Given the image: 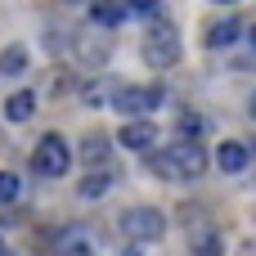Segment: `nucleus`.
Returning <instances> with one entry per match:
<instances>
[{"label": "nucleus", "mask_w": 256, "mask_h": 256, "mask_svg": "<svg viewBox=\"0 0 256 256\" xmlns=\"http://www.w3.org/2000/svg\"><path fill=\"white\" fill-rule=\"evenodd\" d=\"M27 72V45H4L0 50V76H22Z\"/></svg>", "instance_id": "nucleus-15"}, {"label": "nucleus", "mask_w": 256, "mask_h": 256, "mask_svg": "<svg viewBox=\"0 0 256 256\" xmlns=\"http://www.w3.org/2000/svg\"><path fill=\"white\" fill-rule=\"evenodd\" d=\"M238 36H243V22L230 14V18L207 27V50H230V45H238Z\"/></svg>", "instance_id": "nucleus-11"}, {"label": "nucleus", "mask_w": 256, "mask_h": 256, "mask_svg": "<svg viewBox=\"0 0 256 256\" xmlns=\"http://www.w3.org/2000/svg\"><path fill=\"white\" fill-rule=\"evenodd\" d=\"M112 184H117V176H112L108 166H90V171H86V180L76 184V194H81L86 202H99V198H108V189H112Z\"/></svg>", "instance_id": "nucleus-10"}, {"label": "nucleus", "mask_w": 256, "mask_h": 256, "mask_svg": "<svg viewBox=\"0 0 256 256\" xmlns=\"http://www.w3.org/2000/svg\"><path fill=\"white\" fill-rule=\"evenodd\" d=\"M248 112H252V122H256V94H252V99H248Z\"/></svg>", "instance_id": "nucleus-23"}, {"label": "nucleus", "mask_w": 256, "mask_h": 256, "mask_svg": "<svg viewBox=\"0 0 256 256\" xmlns=\"http://www.w3.org/2000/svg\"><path fill=\"white\" fill-rule=\"evenodd\" d=\"M68 86H72L68 72H50V94H68Z\"/></svg>", "instance_id": "nucleus-19"}, {"label": "nucleus", "mask_w": 256, "mask_h": 256, "mask_svg": "<svg viewBox=\"0 0 256 256\" xmlns=\"http://www.w3.org/2000/svg\"><path fill=\"white\" fill-rule=\"evenodd\" d=\"M140 54H144V63H148V68H158V72L176 68V63H180V54H184L180 27H176L171 18H162V14H158V18H148V32H144Z\"/></svg>", "instance_id": "nucleus-2"}, {"label": "nucleus", "mask_w": 256, "mask_h": 256, "mask_svg": "<svg viewBox=\"0 0 256 256\" xmlns=\"http://www.w3.org/2000/svg\"><path fill=\"white\" fill-rule=\"evenodd\" d=\"M68 50L76 54V63H86V68H104L108 58H112V40H108V27H81L72 40H68Z\"/></svg>", "instance_id": "nucleus-5"}, {"label": "nucleus", "mask_w": 256, "mask_h": 256, "mask_svg": "<svg viewBox=\"0 0 256 256\" xmlns=\"http://www.w3.org/2000/svg\"><path fill=\"white\" fill-rule=\"evenodd\" d=\"M108 158H112V140H108L104 130H90V135L81 140V162H86V166H108Z\"/></svg>", "instance_id": "nucleus-12"}, {"label": "nucleus", "mask_w": 256, "mask_h": 256, "mask_svg": "<svg viewBox=\"0 0 256 256\" xmlns=\"http://www.w3.org/2000/svg\"><path fill=\"white\" fill-rule=\"evenodd\" d=\"M22 198V180L14 171H0V207H14Z\"/></svg>", "instance_id": "nucleus-16"}, {"label": "nucleus", "mask_w": 256, "mask_h": 256, "mask_svg": "<svg viewBox=\"0 0 256 256\" xmlns=\"http://www.w3.org/2000/svg\"><path fill=\"white\" fill-rule=\"evenodd\" d=\"M248 162H252V148H248L243 140H225V144L216 148V166H220L225 176H243Z\"/></svg>", "instance_id": "nucleus-9"}, {"label": "nucleus", "mask_w": 256, "mask_h": 256, "mask_svg": "<svg viewBox=\"0 0 256 256\" xmlns=\"http://www.w3.org/2000/svg\"><path fill=\"white\" fill-rule=\"evenodd\" d=\"M248 45H252V50H256V27H248Z\"/></svg>", "instance_id": "nucleus-22"}, {"label": "nucleus", "mask_w": 256, "mask_h": 256, "mask_svg": "<svg viewBox=\"0 0 256 256\" xmlns=\"http://www.w3.org/2000/svg\"><path fill=\"white\" fill-rule=\"evenodd\" d=\"M0 256H9V248H4V243H0Z\"/></svg>", "instance_id": "nucleus-25"}, {"label": "nucleus", "mask_w": 256, "mask_h": 256, "mask_svg": "<svg viewBox=\"0 0 256 256\" xmlns=\"http://www.w3.org/2000/svg\"><path fill=\"white\" fill-rule=\"evenodd\" d=\"M180 130H184V135H202V130H207V122H202V117H194V112H184Z\"/></svg>", "instance_id": "nucleus-20"}, {"label": "nucleus", "mask_w": 256, "mask_h": 256, "mask_svg": "<svg viewBox=\"0 0 256 256\" xmlns=\"http://www.w3.org/2000/svg\"><path fill=\"white\" fill-rule=\"evenodd\" d=\"M166 99V90L162 86H122V90H112V108L122 112V117H148L158 104Z\"/></svg>", "instance_id": "nucleus-6"}, {"label": "nucleus", "mask_w": 256, "mask_h": 256, "mask_svg": "<svg viewBox=\"0 0 256 256\" xmlns=\"http://www.w3.org/2000/svg\"><path fill=\"white\" fill-rule=\"evenodd\" d=\"M234 256H256V238H243V243L234 248Z\"/></svg>", "instance_id": "nucleus-21"}, {"label": "nucleus", "mask_w": 256, "mask_h": 256, "mask_svg": "<svg viewBox=\"0 0 256 256\" xmlns=\"http://www.w3.org/2000/svg\"><path fill=\"white\" fill-rule=\"evenodd\" d=\"M90 22L112 32L117 22H126V4H117V0H94V4H90Z\"/></svg>", "instance_id": "nucleus-13"}, {"label": "nucleus", "mask_w": 256, "mask_h": 256, "mask_svg": "<svg viewBox=\"0 0 256 256\" xmlns=\"http://www.w3.org/2000/svg\"><path fill=\"white\" fill-rule=\"evenodd\" d=\"M148 166H153V176H162V180H198V176L207 171V148H202L194 135H184V140H176L171 148H162L158 158H148Z\"/></svg>", "instance_id": "nucleus-1"}, {"label": "nucleus", "mask_w": 256, "mask_h": 256, "mask_svg": "<svg viewBox=\"0 0 256 256\" xmlns=\"http://www.w3.org/2000/svg\"><path fill=\"white\" fill-rule=\"evenodd\" d=\"M32 171L45 176V180H63V176L72 171V148H68V140H63L58 130H50V135L36 140V148H32Z\"/></svg>", "instance_id": "nucleus-3"}, {"label": "nucleus", "mask_w": 256, "mask_h": 256, "mask_svg": "<svg viewBox=\"0 0 256 256\" xmlns=\"http://www.w3.org/2000/svg\"><path fill=\"white\" fill-rule=\"evenodd\" d=\"M122 230H126L130 243L148 248V243H162V234H166V216H162L158 207H130V212H122Z\"/></svg>", "instance_id": "nucleus-4"}, {"label": "nucleus", "mask_w": 256, "mask_h": 256, "mask_svg": "<svg viewBox=\"0 0 256 256\" xmlns=\"http://www.w3.org/2000/svg\"><path fill=\"white\" fill-rule=\"evenodd\" d=\"M122 4H126V18H158V14H166L162 0H122Z\"/></svg>", "instance_id": "nucleus-17"}, {"label": "nucleus", "mask_w": 256, "mask_h": 256, "mask_svg": "<svg viewBox=\"0 0 256 256\" xmlns=\"http://www.w3.org/2000/svg\"><path fill=\"white\" fill-rule=\"evenodd\" d=\"M32 112H36V94L32 90H14L9 104H4V117L9 122H32Z\"/></svg>", "instance_id": "nucleus-14"}, {"label": "nucleus", "mask_w": 256, "mask_h": 256, "mask_svg": "<svg viewBox=\"0 0 256 256\" xmlns=\"http://www.w3.org/2000/svg\"><path fill=\"white\" fill-rule=\"evenodd\" d=\"M194 256H225V238L220 234H207L202 243H194Z\"/></svg>", "instance_id": "nucleus-18"}, {"label": "nucleus", "mask_w": 256, "mask_h": 256, "mask_svg": "<svg viewBox=\"0 0 256 256\" xmlns=\"http://www.w3.org/2000/svg\"><path fill=\"white\" fill-rule=\"evenodd\" d=\"M117 144L130 148V153H148V148L158 144V126L144 122V117H126V126L117 130Z\"/></svg>", "instance_id": "nucleus-7"}, {"label": "nucleus", "mask_w": 256, "mask_h": 256, "mask_svg": "<svg viewBox=\"0 0 256 256\" xmlns=\"http://www.w3.org/2000/svg\"><path fill=\"white\" fill-rule=\"evenodd\" d=\"M216 4H238V0H216Z\"/></svg>", "instance_id": "nucleus-24"}, {"label": "nucleus", "mask_w": 256, "mask_h": 256, "mask_svg": "<svg viewBox=\"0 0 256 256\" xmlns=\"http://www.w3.org/2000/svg\"><path fill=\"white\" fill-rule=\"evenodd\" d=\"M54 252L58 256H94V238H90L86 225H68V230H58Z\"/></svg>", "instance_id": "nucleus-8"}]
</instances>
